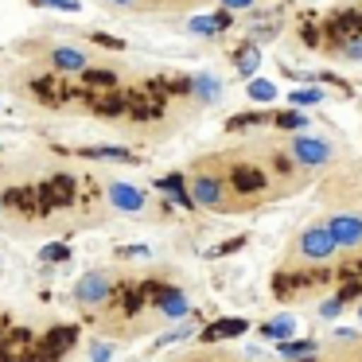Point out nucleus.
Wrapping results in <instances>:
<instances>
[{"label": "nucleus", "mask_w": 362, "mask_h": 362, "mask_svg": "<svg viewBox=\"0 0 362 362\" xmlns=\"http://www.w3.org/2000/svg\"><path fill=\"white\" fill-rule=\"evenodd\" d=\"M288 156L296 168H327L335 160V144L327 136H315V133H296L288 144Z\"/></svg>", "instance_id": "obj_1"}, {"label": "nucleus", "mask_w": 362, "mask_h": 362, "mask_svg": "<svg viewBox=\"0 0 362 362\" xmlns=\"http://www.w3.org/2000/svg\"><path fill=\"white\" fill-rule=\"evenodd\" d=\"M339 253L335 238H331V230L323 226V222H312L308 230H300L296 238V257L300 261H312V265H323V261H331Z\"/></svg>", "instance_id": "obj_2"}, {"label": "nucleus", "mask_w": 362, "mask_h": 362, "mask_svg": "<svg viewBox=\"0 0 362 362\" xmlns=\"http://www.w3.org/2000/svg\"><path fill=\"white\" fill-rule=\"evenodd\" d=\"M191 199L195 206H206V211H226V180L214 172H195L191 175Z\"/></svg>", "instance_id": "obj_3"}, {"label": "nucleus", "mask_w": 362, "mask_h": 362, "mask_svg": "<svg viewBox=\"0 0 362 362\" xmlns=\"http://www.w3.org/2000/svg\"><path fill=\"white\" fill-rule=\"evenodd\" d=\"M110 296H113V276L105 273V269H90V273H82L78 284H74V300H78L82 308H102Z\"/></svg>", "instance_id": "obj_4"}, {"label": "nucleus", "mask_w": 362, "mask_h": 362, "mask_svg": "<svg viewBox=\"0 0 362 362\" xmlns=\"http://www.w3.org/2000/svg\"><path fill=\"white\" fill-rule=\"evenodd\" d=\"M323 226L331 230L339 250H358L362 245V214L358 211H335Z\"/></svg>", "instance_id": "obj_5"}, {"label": "nucleus", "mask_w": 362, "mask_h": 362, "mask_svg": "<svg viewBox=\"0 0 362 362\" xmlns=\"http://www.w3.org/2000/svg\"><path fill=\"white\" fill-rule=\"evenodd\" d=\"M105 199H110V206H113V211H121V214H144V206H148L144 191L133 187V183H125V180L105 183Z\"/></svg>", "instance_id": "obj_6"}, {"label": "nucleus", "mask_w": 362, "mask_h": 362, "mask_svg": "<svg viewBox=\"0 0 362 362\" xmlns=\"http://www.w3.org/2000/svg\"><path fill=\"white\" fill-rule=\"evenodd\" d=\"M230 24H234V12L218 8V12H203V16H191V20H187V32H191V35H199V40H214V35H222Z\"/></svg>", "instance_id": "obj_7"}, {"label": "nucleus", "mask_w": 362, "mask_h": 362, "mask_svg": "<svg viewBox=\"0 0 362 362\" xmlns=\"http://www.w3.org/2000/svg\"><path fill=\"white\" fill-rule=\"evenodd\" d=\"M152 308H156L164 320H187L191 315V300L180 288H156L152 292Z\"/></svg>", "instance_id": "obj_8"}, {"label": "nucleus", "mask_w": 362, "mask_h": 362, "mask_svg": "<svg viewBox=\"0 0 362 362\" xmlns=\"http://www.w3.org/2000/svg\"><path fill=\"white\" fill-rule=\"evenodd\" d=\"M51 66H55L59 74H82L90 66V55L82 47H74V43H59V47L51 51Z\"/></svg>", "instance_id": "obj_9"}, {"label": "nucleus", "mask_w": 362, "mask_h": 362, "mask_svg": "<svg viewBox=\"0 0 362 362\" xmlns=\"http://www.w3.org/2000/svg\"><path fill=\"white\" fill-rule=\"evenodd\" d=\"M187 94L195 98L199 105H218L222 94H226V86H222L218 74H195V78H187Z\"/></svg>", "instance_id": "obj_10"}, {"label": "nucleus", "mask_w": 362, "mask_h": 362, "mask_svg": "<svg viewBox=\"0 0 362 362\" xmlns=\"http://www.w3.org/2000/svg\"><path fill=\"white\" fill-rule=\"evenodd\" d=\"M74 346V327H55L47 339L40 343V354H35V362H55L59 354H66Z\"/></svg>", "instance_id": "obj_11"}, {"label": "nucleus", "mask_w": 362, "mask_h": 362, "mask_svg": "<svg viewBox=\"0 0 362 362\" xmlns=\"http://www.w3.org/2000/svg\"><path fill=\"white\" fill-rule=\"evenodd\" d=\"M230 183H234L242 195H257V191H265V172L253 164H234L230 168Z\"/></svg>", "instance_id": "obj_12"}, {"label": "nucleus", "mask_w": 362, "mask_h": 362, "mask_svg": "<svg viewBox=\"0 0 362 362\" xmlns=\"http://www.w3.org/2000/svg\"><path fill=\"white\" fill-rule=\"evenodd\" d=\"M40 199L47 206H66L74 199V180L71 175H51V180L40 187Z\"/></svg>", "instance_id": "obj_13"}, {"label": "nucleus", "mask_w": 362, "mask_h": 362, "mask_svg": "<svg viewBox=\"0 0 362 362\" xmlns=\"http://www.w3.org/2000/svg\"><path fill=\"white\" fill-rule=\"evenodd\" d=\"M156 187L164 191L175 206H183V211L195 206V199H191V191H187V175H183V172H172V175H164V180H156Z\"/></svg>", "instance_id": "obj_14"}, {"label": "nucleus", "mask_w": 362, "mask_h": 362, "mask_svg": "<svg viewBox=\"0 0 362 362\" xmlns=\"http://www.w3.org/2000/svg\"><path fill=\"white\" fill-rule=\"evenodd\" d=\"M296 327H300V320L292 312H281V315H273L269 323H261V335L269 339V343H288L292 335H296Z\"/></svg>", "instance_id": "obj_15"}, {"label": "nucleus", "mask_w": 362, "mask_h": 362, "mask_svg": "<svg viewBox=\"0 0 362 362\" xmlns=\"http://www.w3.org/2000/svg\"><path fill=\"white\" fill-rule=\"evenodd\" d=\"M250 331V323L238 320V315H226V320H214L211 327H203V339L206 343H218V339H238Z\"/></svg>", "instance_id": "obj_16"}, {"label": "nucleus", "mask_w": 362, "mask_h": 362, "mask_svg": "<svg viewBox=\"0 0 362 362\" xmlns=\"http://www.w3.org/2000/svg\"><path fill=\"white\" fill-rule=\"evenodd\" d=\"M90 110H94L98 117H125V94H113V90L90 94Z\"/></svg>", "instance_id": "obj_17"}, {"label": "nucleus", "mask_w": 362, "mask_h": 362, "mask_svg": "<svg viewBox=\"0 0 362 362\" xmlns=\"http://www.w3.org/2000/svg\"><path fill=\"white\" fill-rule=\"evenodd\" d=\"M276 354H281L284 362H312L315 354H320V346L312 343V339H288V343H276Z\"/></svg>", "instance_id": "obj_18"}, {"label": "nucleus", "mask_w": 362, "mask_h": 362, "mask_svg": "<svg viewBox=\"0 0 362 362\" xmlns=\"http://www.w3.org/2000/svg\"><path fill=\"white\" fill-rule=\"evenodd\" d=\"M195 331H203L195 315H187V320H175V327H172V331L156 335V351H164V346H172V343H183V339H191Z\"/></svg>", "instance_id": "obj_19"}, {"label": "nucleus", "mask_w": 362, "mask_h": 362, "mask_svg": "<svg viewBox=\"0 0 362 362\" xmlns=\"http://www.w3.org/2000/svg\"><path fill=\"white\" fill-rule=\"evenodd\" d=\"M234 63H238V74H242L245 82L257 78V66H261V51L253 47V43H245V47L234 51Z\"/></svg>", "instance_id": "obj_20"}, {"label": "nucleus", "mask_w": 362, "mask_h": 362, "mask_svg": "<svg viewBox=\"0 0 362 362\" xmlns=\"http://www.w3.org/2000/svg\"><path fill=\"white\" fill-rule=\"evenodd\" d=\"M245 94H250V102H257V105H269V102H276V94H281V86L276 82H269V78H250L245 82Z\"/></svg>", "instance_id": "obj_21"}, {"label": "nucleus", "mask_w": 362, "mask_h": 362, "mask_svg": "<svg viewBox=\"0 0 362 362\" xmlns=\"http://www.w3.org/2000/svg\"><path fill=\"white\" fill-rule=\"evenodd\" d=\"M82 86H86L90 94H105V90L117 86V74H113V71H94V66H86V71H82Z\"/></svg>", "instance_id": "obj_22"}, {"label": "nucleus", "mask_w": 362, "mask_h": 362, "mask_svg": "<svg viewBox=\"0 0 362 362\" xmlns=\"http://www.w3.org/2000/svg\"><path fill=\"white\" fill-rule=\"evenodd\" d=\"M32 86H35V94H40L43 102H51V105H63L66 98H71V90H66L59 78H35Z\"/></svg>", "instance_id": "obj_23"}, {"label": "nucleus", "mask_w": 362, "mask_h": 362, "mask_svg": "<svg viewBox=\"0 0 362 362\" xmlns=\"http://www.w3.org/2000/svg\"><path fill=\"white\" fill-rule=\"evenodd\" d=\"M82 156H90V160H121V164H133V152H125V148H110V144H94V148H82Z\"/></svg>", "instance_id": "obj_24"}, {"label": "nucleus", "mask_w": 362, "mask_h": 362, "mask_svg": "<svg viewBox=\"0 0 362 362\" xmlns=\"http://www.w3.org/2000/svg\"><path fill=\"white\" fill-rule=\"evenodd\" d=\"M273 121L281 129H292V133H308V121H312V117H308V113H300V110H284V113H276Z\"/></svg>", "instance_id": "obj_25"}, {"label": "nucleus", "mask_w": 362, "mask_h": 362, "mask_svg": "<svg viewBox=\"0 0 362 362\" xmlns=\"http://www.w3.org/2000/svg\"><path fill=\"white\" fill-rule=\"evenodd\" d=\"M320 102H323V90H315V86L312 90H308V86L304 90H292V110H308V105H320Z\"/></svg>", "instance_id": "obj_26"}, {"label": "nucleus", "mask_w": 362, "mask_h": 362, "mask_svg": "<svg viewBox=\"0 0 362 362\" xmlns=\"http://www.w3.org/2000/svg\"><path fill=\"white\" fill-rule=\"evenodd\" d=\"M113 354H117V343H110V339L90 343V362H113Z\"/></svg>", "instance_id": "obj_27"}, {"label": "nucleus", "mask_w": 362, "mask_h": 362, "mask_svg": "<svg viewBox=\"0 0 362 362\" xmlns=\"http://www.w3.org/2000/svg\"><path fill=\"white\" fill-rule=\"evenodd\" d=\"M66 257H71V250H66L63 242H51V245H43V250H40L43 265H55V261H66Z\"/></svg>", "instance_id": "obj_28"}, {"label": "nucleus", "mask_w": 362, "mask_h": 362, "mask_svg": "<svg viewBox=\"0 0 362 362\" xmlns=\"http://www.w3.org/2000/svg\"><path fill=\"white\" fill-rule=\"evenodd\" d=\"M35 8H55V12H82V0H35Z\"/></svg>", "instance_id": "obj_29"}, {"label": "nucleus", "mask_w": 362, "mask_h": 362, "mask_svg": "<svg viewBox=\"0 0 362 362\" xmlns=\"http://www.w3.org/2000/svg\"><path fill=\"white\" fill-rule=\"evenodd\" d=\"M339 55H343L346 63H362V35H354V40H346L343 47H339Z\"/></svg>", "instance_id": "obj_30"}, {"label": "nucleus", "mask_w": 362, "mask_h": 362, "mask_svg": "<svg viewBox=\"0 0 362 362\" xmlns=\"http://www.w3.org/2000/svg\"><path fill=\"white\" fill-rule=\"evenodd\" d=\"M265 121V113H242V117H230L226 121V129L230 133H238V129H245V125H261Z\"/></svg>", "instance_id": "obj_31"}, {"label": "nucleus", "mask_w": 362, "mask_h": 362, "mask_svg": "<svg viewBox=\"0 0 362 362\" xmlns=\"http://www.w3.org/2000/svg\"><path fill=\"white\" fill-rule=\"evenodd\" d=\"M343 304H346L343 296H327L320 304V315H323V320H335V315H343Z\"/></svg>", "instance_id": "obj_32"}, {"label": "nucleus", "mask_w": 362, "mask_h": 362, "mask_svg": "<svg viewBox=\"0 0 362 362\" xmlns=\"http://www.w3.org/2000/svg\"><path fill=\"white\" fill-rule=\"evenodd\" d=\"M90 40L98 43V47H110V51H125V40H117V35H105V32H94Z\"/></svg>", "instance_id": "obj_33"}, {"label": "nucleus", "mask_w": 362, "mask_h": 362, "mask_svg": "<svg viewBox=\"0 0 362 362\" xmlns=\"http://www.w3.org/2000/svg\"><path fill=\"white\" fill-rule=\"evenodd\" d=\"M218 4H222L226 12H250L253 4H257V0H218Z\"/></svg>", "instance_id": "obj_34"}, {"label": "nucleus", "mask_w": 362, "mask_h": 362, "mask_svg": "<svg viewBox=\"0 0 362 362\" xmlns=\"http://www.w3.org/2000/svg\"><path fill=\"white\" fill-rule=\"evenodd\" d=\"M335 339H339V343H354V339H358V335H354L351 327H335Z\"/></svg>", "instance_id": "obj_35"}, {"label": "nucleus", "mask_w": 362, "mask_h": 362, "mask_svg": "<svg viewBox=\"0 0 362 362\" xmlns=\"http://www.w3.org/2000/svg\"><path fill=\"white\" fill-rule=\"evenodd\" d=\"M121 257H148V250L144 245H129V250H121Z\"/></svg>", "instance_id": "obj_36"}, {"label": "nucleus", "mask_w": 362, "mask_h": 362, "mask_svg": "<svg viewBox=\"0 0 362 362\" xmlns=\"http://www.w3.org/2000/svg\"><path fill=\"white\" fill-rule=\"evenodd\" d=\"M110 4H117V8H129V4H136V0H110Z\"/></svg>", "instance_id": "obj_37"}, {"label": "nucleus", "mask_w": 362, "mask_h": 362, "mask_svg": "<svg viewBox=\"0 0 362 362\" xmlns=\"http://www.w3.org/2000/svg\"><path fill=\"white\" fill-rule=\"evenodd\" d=\"M358 315H362V308H358Z\"/></svg>", "instance_id": "obj_38"}]
</instances>
